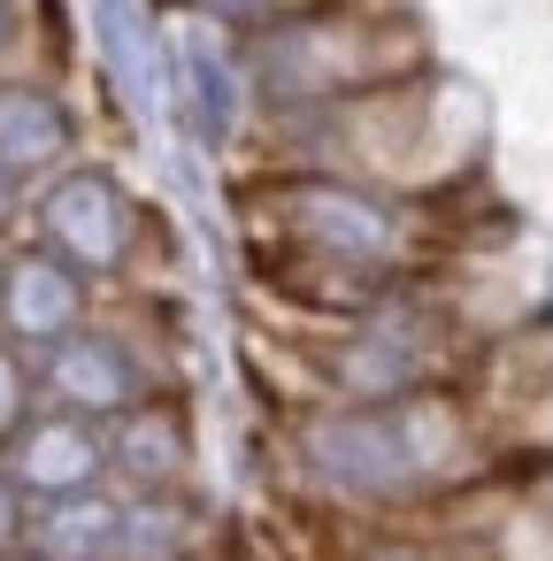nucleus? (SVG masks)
<instances>
[{
  "mask_svg": "<svg viewBox=\"0 0 553 561\" xmlns=\"http://www.w3.org/2000/svg\"><path fill=\"white\" fill-rule=\"evenodd\" d=\"M32 239L55 247L70 270L85 277H124L131 247H139V201L124 193L116 170L101 162H62L55 178H39L32 193Z\"/></svg>",
  "mask_w": 553,
  "mask_h": 561,
  "instance_id": "obj_3",
  "label": "nucleus"
},
{
  "mask_svg": "<svg viewBox=\"0 0 553 561\" xmlns=\"http://www.w3.org/2000/svg\"><path fill=\"white\" fill-rule=\"evenodd\" d=\"M300 461L323 492H338L354 507H400L430 484L400 400H331V408L300 415Z\"/></svg>",
  "mask_w": 553,
  "mask_h": 561,
  "instance_id": "obj_2",
  "label": "nucleus"
},
{
  "mask_svg": "<svg viewBox=\"0 0 553 561\" xmlns=\"http://www.w3.org/2000/svg\"><path fill=\"white\" fill-rule=\"evenodd\" d=\"M177 9H193V16H216V24H231V32H254V24H277V16H292V0H177Z\"/></svg>",
  "mask_w": 553,
  "mask_h": 561,
  "instance_id": "obj_15",
  "label": "nucleus"
},
{
  "mask_svg": "<svg viewBox=\"0 0 553 561\" xmlns=\"http://www.w3.org/2000/svg\"><path fill=\"white\" fill-rule=\"evenodd\" d=\"M24 523H32V500L9 477V461H0V546H24Z\"/></svg>",
  "mask_w": 553,
  "mask_h": 561,
  "instance_id": "obj_16",
  "label": "nucleus"
},
{
  "mask_svg": "<svg viewBox=\"0 0 553 561\" xmlns=\"http://www.w3.org/2000/svg\"><path fill=\"white\" fill-rule=\"evenodd\" d=\"M32 362H39V392H47L55 408L93 415V423L139 408V400L154 392V369L139 362V346H131L124 331H108V323H78V331H62V339L39 346Z\"/></svg>",
  "mask_w": 553,
  "mask_h": 561,
  "instance_id": "obj_5",
  "label": "nucleus"
},
{
  "mask_svg": "<svg viewBox=\"0 0 553 561\" xmlns=\"http://www.w3.org/2000/svg\"><path fill=\"white\" fill-rule=\"evenodd\" d=\"M39 408V362L16 346V339H0V446L16 438V423Z\"/></svg>",
  "mask_w": 553,
  "mask_h": 561,
  "instance_id": "obj_14",
  "label": "nucleus"
},
{
  "mask_svg": "<svg viewBox=\"0 0 553 561\" xmlns=\"http://www.w3.org/2000/svg\"><path fill=\"white\" fill-rule=\"evenodd\" d=\"M116 523H124V492L85 484V492H62V500H32L24 546L47 553V561H116Z\"/></svg>",
  "mask_w": 553,
  "mask_h": 561,
  "instance_id": "obj_11",
  "label": "nucleus"
},
{
  "mask_svg": "<svg viewBox=\"0 0 553 561\" xmlns=\"http://www.w3.org/2000/svg\"><path fill=\"white\" fill-rule=\"evenodd\" d=\"M16 216H24V178H16L9 162H0V231H9Z\"/></svg>",
  "mask_w": 553,
  "mask_h": 561,
  "instance_id": "obj_17",
  "label": "nucleus"
},
{
  "mask_svg": "<svg viewBox=\"0 0 553 561\" xmlns=\"http://www.w3.org/2000/svg\"><path fill=\"white\" fill-rule=\"evenodd\" d=\"M162 55H170V93H177L193 139H200V147H231V139L246 131V116H254V78H246L239 32L216 24V16L177 9V16L162 24Z\"/></svg>",
  "mask_w": 553,
  "mask_h": 561,
  "instance_id": "obj_4",
  "label": "nucleus"
},
{
  "mask_svg": "<svg viewBox=\"0 0 553 561\" xmlns=\"http://www.w3.org/2000/svg\"><path fill=\"white\" fill-rule=\"evenodd\" d=\"M193 546V500L185 492H124L116 561H185Z\"/></svg>",
  "mask_w": 553,
  "mask_h": 561,
  "instance_id": "obj_13",
  "label": "nucleus"
},
{
  "mask_svg": "<svg viewBox=\"0 0 553 561\" xmlns=\"http://www.w3.org/2000/svg\"><path fill=\"white\" fill-rule=\"evenodd\" d=\"M0 561H47V553H32V546H0Z\"/></svg>",
  "mask_w": 553,
  "mask_h": 561,
  "instance_id": "obj_19",
  "label": "nucleus"
},
{
  "mask_svg": "<svg viewBox=\"0 0 553 561\" xmlns=\"http://www.w3.org/2000/svg\"><path fill=\"white\" fill-rule=\"evenodd\" d=\"M78 154V116L55 85L39 78H0V162H9L24 185L55 178Z\"/></svg>",
  "mask_w": 553,
  "mask_h": 561,
  "instance_id": "obj_10",
  "label": "nucleus"
},
{
  "mask_svg": "<svg viewBox=\"0 0 553 561\" xmlns=\"http://www.w3.org/2000/svg\"><path fill=\"white\" fill-rule=\"evenodd\" d=\"M16 39V0H0V47Z\"/></svg>",
  "mask_w": 553,
  "mask_h": 561,
  "instance_id": "obj_18",
  "label": "nucleus"
},
{
  "mask_svg": "<svg viewBox=\"0 0 553 561\" xmlns=\"http://www.w3.org/2000/svg\"><path fill=\"white\" fill-rule=\"evenodd\" d=\"M277 224L308 262H323L338 277H361V285H377V277H392L407 262V208L384 185L346 178V170L292 178L277 193Z\"/></svg>",
  "mask_w": 553,
  "mask_h": 561,
  "instance_id": "obj_1",
  "label": "nucleus"
},
{
  "mask_svg": "<svg viewBox=\"0 0 553 561\" xmlns=\"http://www.w3.org/2000/svg\"><path fill=\"white\" fill-rule=\"evenodd\" d=\"M101 431H108V477L124 492H185V477H193V431H185V415L170 400L147 392L139 408L108 415Z\"/></svg>",
  "mask_w": 553,
  "mask_h": 561,
  "instance_id": "obj_9",
  "label": "nucleus"
},
{
  "mask_svg": "<svg viewBox=\"0 0 553 561\" xmlns=\"http://www.w3.org/2000/svg\"><path fill=\"white\" fill-rule=\"evenodd\" d=\"M331 385L338 400H407L430 385V316L400 308V300H377L354 339L331 354Z\"/></svg>",
  "mask_w": 553,
  "mask_h": 561,
  "instance_id": "obj_6",
  "label": "nucleus"
},
{
  "mask_svg": "<svg viewBox=\"0 0 553 561\" xmlns=\"http://www.w3.org/2000/svg\"><path fill=\"white\" fill-rule=\"evenodd\" d=\"M93 24H101V55H108V78L124 93V108H154V93L170 85V55H162V24L147 0H93Z\"/></svg>",
  "mask_w": 553,
  "mask_h": 561,
  "instance_id": "obj_12",
  "label": "nucleus"
},
{
  "mask_svg": "<svg viewBox=\"0 0 553 561\" xmlns=\"http://www.w3.org/2000/svg\"><path fill=\"white\" fill-rule=\"evenodd\" d=\"M93 308V277L70 270L55 247H16V254H0V339H16L24 354L55 346L62 331H78Z\"/></svg>",
  "mask_w": 553,
  "mask_h": 561,
  "instance_id": "obj_8",
  "label": "nucleus"
},
{
  "mask_svg": "<svg viewBox=\"0 0 553 561\" xmlns=\"http://www.w3.org/2000/svg\"><path fill=\"white\" fill-rule=\"evenodd\" d=\"M9 477L24 484V500H62V492H85V484H108V431L78 408H32L16 423V438L0 446Z\"/></svg>",
  "mask_w": 553,
  "mask_h": 561,
  "instance_id": "obj_7",
  "label": "nucleus"
}]
</instances>
